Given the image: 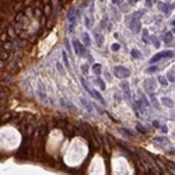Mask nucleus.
I'll use <instances>...</instances> for the list:
<instances>
[{
  "mask_svg": "<svg viewBox=\"0 0 175 175\" xmlns=\"http://www.w3.org/2000/svg\"><path fill=\"white\" fill-rule=\"evenodd\" d=\"M113 74L116 77H119V79H127L130 76V70L123 67V66H115L113 67Z\"/></svg>",
  "mask_w": 175,
  "mask_h": 175,
  "instance_id": "nucleus-1",
  "label": "nucleus"
},
{
  "mask_svg": "<svg viewBox=\"0 0 175 175\" xmlns=\"http://www.w3.org/2000/svg\"><path fill=\"white\" fill-rule=\"evenodd\" d=\"M95 39H97V45L101 48L102 46V41H104V37L101 34H95Z\"/></svg>",
  "mask_w": 175,
  "mask_h": 175,
  "instance_id": "nucleus-11",
  "label": "nucleus"
},
{
  "mask_svg": "<svg viewBox=\"0 0 175 175\" xmlns=\"http://www.w3.org/2000/svg\"><path fill=\"white\" fill-rule=\"evenodd\" d=\"M120 87H122V90L125 91V94H126L127 98H130V90H129V83H127V81H122V83H120Z\"/></svg>",
  "mask_w": 175,
  "mask_h": 175,
  "instance_id": "nucleus-8",
  "label": "nucleus"
},
{
  "mask_svg": "<svg viewBox=\"0 0 175 175\" xmlns=\"http://www.w3.org/2000/svg\"><path fill=\"white\" fill-rule=\"evenodd\" d=\"M73 46H74V50H76V53L79 56H86V52H87V50H86V48L80 44L79 39H76V38L73 39Z\"/></svg>",
  "mask_w": 175,
  "mask_h": 175,
  "instance_id": "nucleus-3",
  "label": "nucleus"
},
{
  "mask_svg": "<svg viewBox=\"0 0 175 175\" xmlns=\"http://www.w3.org/2000/svg\"><path fill=\"white\" fill-rule=\"evenodd\" d=\"M153 72H157V67H156V66H153V67H149V69H147V73H153Z\"/></svg>",
  "mask_w": 175,
  "mask_h": 175,
  "instance_id": "nucleus-28",
  "label": "nucleus"
},
{
  "mask_svg": "<svg viewBox=\"0 0 175 175\" xmlns=\"http://www.w3.org/2000/svg\"><path fill=\"white\" fill-rule=\"evenodd\" d=\"M80 102H81V104H83V105H84V107H86V108H87V111L93 112V111H94V109H95V107H94L93 104L90 102L88 100H86V98H83V97H80Z\"/></svg>",
  "mask_w": 175,
  "mask_h": 175,
  "instance_id": "nucleus-5",
  "label": "nucleus"
},
{
  "mask_svg": "<svg viewBox=\"0 0 175 175\" xmlns=\"http://www.w3.org/2000/svg\"><path fill=\"white\" fill-rule=\"evenodd\" d=\"M93 70L95 72V74H101V64H98V63L93 64Z\"/></svg>",
  "mask_w": 175,
  "mask_h": 175,
  "instance_id": "nucleus-16",
  "label": "nucleus"
},
{
  "mask_svg": "<svg viewBox=\"0 0 175 175\" xmlns=\"http://www.w3.org/2000/svg\"><path fill=\"white\" fill-rule=\"evenodd\" d=\"M8 70H11V72H17L18 70V62H13V64H10L8 66Z\"/></svg>",
  "mask_w": 175,
  "mask_h": 175,
  "instance_id": "nucleus-14",
  "label": "nucleus"
},
{
  "mask_svg": "<svg viewBox=\"0 0 175 175\" xmlns=\"http://www.w3.org/2000/svg\"><path fill=\"white\" fill-rule=\"evenodd\" d=\"M154 1H156V0H154Z\"/></svg>",
  "mask_w": 175,
  "mask_h": 175,
  "instance_id": "nucleus-42",
  "label": "nucleus"
},
{
  "mask_svg": "<svg viewBox=\"0 0 175 175\" xmlns=\"http://www.w3.org/2000/svg\"><path fill=\"white\" fill-rule=\"evenodd\" d=\"M171 24H172V25H175V20H174V21H172V23H171Z\"/></svg>",
  "mask_w": 175,
  "mask_h": 175,
  "instance_id": "nucleus-39",
  "label": "nucleus"
},
{
  "mask_svg": "<svg viewBox=\"0 0 175 175\" xmlns=\"http://www.w3.org/2000/svg\"><path fill=\"white\" fill-rule=\"evenodd\" d=\"M42 3H44V6H48L49 3H50V0H42Z\"/></svg>",
  "mask_w": 175,
  "mask_h": 175,
  "instance_id": "nucleus-35",
  "label": "nucleus"
},
{
  "mask_svg": "<svg viewBox=\"0 0 175 175\" xmlns=\"http://www.w3.org/2000/svg\"><path fill=\"white\" fill-rule=\"evenodd\" d=\"M62 57H63V63H64V66L69 69L70 67V63H69V59H67V55H66V52H63L62 53Z\"/></svg>",
  "mask_w": 175,
  "mask_h": 175,
  "instance_id": "nucleus-15",
  "label": "nucleus"
},
{
  "mask_svg": "<svg viewBox=\"0 0 175 175\" xmlns=\"http://www.w3.org/2000/svg\"><path fill=\"white\" fill-rule=\"evenodd\" d=\"M38 91H39V97L42 101H46V94H45V86H44V83L39 81L38 83Z\"/></svg>",
  "mask_w": 175,
  "mask_h": 175,
  "instance_id": "nucleus-6",
  "label": "nucleus"
},
{
  "mask_svg": "<svg viewBox=\"0 0 175 175\" xmlns=\"http://www.w3.org/2000/svg\"><path fill=\"white\" fill-rule=\"evenodd\" d=\"M11 116H13V113H4V115H1V122H7Z\"/></svg>",
  "mask_w": 175,
  "mask_h": 175,
  "instance_id": "nucleus-19",
  "label": "nucleus"
},
{
  "mask_svg": "<svg viewBox=\"0 0 175 175\" xmlns=\"http://www.w3.org/2000/svg\"><path fill=\"white\" fill-rule=\"evenodd\" d=\"M151 39L154 41V42H153V44H154V46H156V48H158V46H160V42L157 41V38H156V37H151Z\"/></svg>",
  "mask_w": 175,
  "mask_h": 175,
  "instance_id": "nucleus-24",
  "label": "nucleus"
},
{
  "mask_svg": "<svg viewBox=\"0 0 175 175\" xmlns=\"http://www.w3.org/2000/svg\"><path fill=\"white\" fill-rule=\"evenodd\" d=\"M156 142H158V143L164 144V143H167L168 140H167V139H165V137H157V139H156Z\"/></svg>",
  "mask_w": 175,
  "mask_h": 175,
  "instance_id": "nucleus-22",
  "label": "nucleus"
},
{
  "mask_svg": "<svg viewBox=\"0 0 175 175\" xmlns=\"http://www.w3.org/2000/svg\"><path fill=\"white\" fill-rule=\"evenodd\" d=\"M168 153H169V154H172V156H175V150H169Z\"/></svg>",
  "mask_w": 175,
  "mask_h": 175,
  "instance_id": "nucleus-37",
  "label": "nucleus"
},
{
  "mask_svg": "<svg viewBox=\"0 0 175 175\" xmlns=\"http://www.w3.org/2000/svg\"><path fill=\"white\" fill-rule=\"evenodd\" d=\"M161 132H163V133H165V132H167V126H165V125H163V126H161Z\"/></svg>",
  "mask_w": 175,
  "mask_h": 175,
  "instance_id": "nucleus-34",
  "label": "nucleus"
},
{
  "mask_svg": "<svg viewBox=\"0 0 175 175\" xmlns=\"http://www.w3.org/2000/svg\"><path fill=\"white\" fill-rule=\"evenodd\" d=\"M7 57H8L7 50H1V62H4V60H6Z\"/></svg>",
  "mask_w": 175,
  "mask_h": 175,
  "instance_id": "nucleus-20",
  "label": "nucleus"
},
{
  "mask_svg": "<svg viewBox=\"0 0 175 175\" xmlns=\"http://www.w3.org/2000/svg\"><path fill=\"white\" fill-rule=\"evenodd\" d=\"M113 1V4H119V0H112Z\"/></svg>",
  "mask_w": 175,
  "mask_h": 175,
  "instance_id": "nucleus-38",
  "label": "nucleus"
},
{
  "mask_svg": "<svg viewBox=\"0 0 175 175\" xmlns=\"http://www.w3.org/2000/svg\"><path fill=\"white\" fill-rule=\"evenodd\" d=\"M135 1H140V0H135Z\"/></svg>",
  "mask_w": 175,
  "mask_h": 175,
  "instance_id": "nucleus-40",
  "label": "nucleus"
},
{
  "mask_svg": "<svg viewBox=\"0 0 175 175\" xmlns=\"http://www.w3.org/2000/svg\"><path fill=\"white\" fill-rule=\"evenodd\" d=\"M86 25H87L88 28L91 27V23H90V17H86Z\"/></svg>",
  "mask_w": 175,
  "mask_h": 175,
  "instance_id": "nucleus-31",
  "label": "nucleus"
},
{
  "mask_svg": "<svg viewBox=\"0 0 175 175\" xmlns=\"http://www.w3.org/2000/svg\"><path fill=\"white\" fill-rule=\"evenodd\" d=\"M146 4H147V7H151L153 6V0H146Z\"/></svg>",
  "mask_w": 175,
  "mask_h": 175,
  "instance_id": "nucleus-32",
  "label": "nucleus"
},
{
  "mask_svg": "<svg viewBox=\"0 0 175 175\" xmlns=\"http://www.w3.org/2000/svg\"><path fill=\"white\" fill-rule=\"evenodd\" d=\"M132 56H133V57H137V59H140V57H142V53H140V50H139V49H133V50H132Z\"/></svg>",
  "mask_w": 175,
  "mask_h": 175,
  "instance_id": "nucleus-18",
  "label": "nucleus"
},
{
  "mask_svg": "<svg viewBox=\"0 0 175 175\" xmlns=\"http://www.w3.org/2000/svg\"><path fill=\"white\" fill-rule=\"evenodd\" d=\"M158 8L163 11V13L168 14V13H169V10H172V6H169V4H164V3H158Z\"/></svg>",
  "mask_w": 175,
  "mask_h": 175,
  "instance_id": "nucleus-7",
  "label": "nucleus"
},
{
  "mask_svg": "<svg viewBox=\"0 0 175 175\" xmlns=\"http://www.w3.org/2000/svg\"><path fill=\"white\" fill-rule=\"evenodd\" d=\"M153 84H154V80H146V81H144V86H146V88H147V90H149V88H150V91L151 90H153Z\"/></svg>",
  "mask_w": 175,
  "mask_h": 175,
  "instance_id": "nucleus-12",
  "label": "nucleus"
},
{
  "mask_svg": "<svg viewBox=\"0 0 175 175\" xmlns=\"http://www.w3.org/2000/svg\"><path fill=\"white\" fill-rule=\"evenodd\" d=\"M168 80H169V81H172V83H175V77L172 76V73H171V72L168 73Z\"/></svg>",
  "mask_w": 175,
  "mask_h": 175,
  "instance_id": "nucleus-27",
  "label": "nucleus"
},
{
  "mask_svg": "<svg viewBox=\"0 0 175 175\" xmlns=\"http://www.w3.org/2000/svg\"><path fill=\"white\" fill-rule=\"evenodd\" d=\"M97 83L100 84V87L102 88V90H105V83H104L102 80H101V79H97Z\"/></svg>",
  "mask_w": 175,
  "mask_h": 175,
  "instance_id": "nucleus-23",
  "label": "nucleus"
},
{
  "mask_svg": "<svg viewBox=\"0 0 175 175\" xmlns=\"http://www.w3.org/2000/svg\"><path fill=\"white\" fill-rule=\"evenodd\" d=\"M44 10H45V14H50V4H48V6H45V8H44Z\"/></svg>",
  "mask_w": 175,
  "mask_h": 175,
  "instance_id": "nucleus-25",
  "label": "nucleus"
},
{
  "mask_svg": "<svg viewBox=\"0 0 175 175\" xmlns=\"http://www.w3.org/2000/svg\"><path fill=\"white\" fill-rule=\"evenodd\" d=\"M137 129H139V130H140V132H142V133H146V130H144V127L142 126V125H140V123H137Z\"/></svg>",
  "mask_w": 175,
  "mask_h": 175,
  "instance_id": "nucleus-29",
  "label": "nucleus"
},
{
  "mask_svg": "<svg viewBox=\"0 0 175 175\" xmlns=\"http://www.w3.org/2000/svg\"><path fill=\"white\" fill-rule=\"evenodd\" d=\"M81 69H83V72H84V73H87V70H88L87 64H83V67H81Z\"/></svg>",
  "mask_w": 175,
  "mask_h": 175,
  "instance_id": "nucleus-33",
  "label": "nucleus"
},
{
  "mask_svg": "<svg viewBox=\"0 0 175 175\" xmlns=\"http://www.w3.org/2000/svg\"><path fill=\"white\" fill-rule=\"evenodd\" d=\"M175 53L172 50H165V52H161V53H157V55L154 56V57H151L150 59V63H156V62H158L161 59H165V57H172Z\"/></svg>",
  "mask_w": 175,
  "mask_h": 175,
  "instance_id": "nucleus-2",
  "label": "nucleus"
},
{
  "mask_svg": "<svg viewBox=\"0 0 175 175\" xmlns=\"http://www.w3.org/2000/svg\"><path fill=\"white\" fill-rule=\"evenodd\" d=\"M67 20H69V23H70V25H69V31L73 32L74 31V24H76V16H74V8H70L69 10V13H67Z\"/></svg>",
  "mask_w": 175,
  "mask_h": 175,
  "instance_id": "nucleus-4",
  "label": "nucleus"
},
{
  "mask_svg": "<svg viewBox=\"0 0 175 175\" xmlns=\"http://www.w3.org/2000/svg\"><path fill=\"white\" fill-rule=\"evenodd\" d=\"M3 48L4 49H16L17 45L14 42H4V44H3Z\"/></svg>",
  "mask_w": 175,
  "mask_h": 175,
  "instance_id": "nucleus-10",
  "label": "nucleus"
},
{
  "mask_svg": "<svg viewBox=\"0 0 175 175\" xmlns=\"http://www.w3.org/2000/svg\"><path fill=\"white\" fill-rule=\"evenodd\" d=\"M158 81L163 84V86H167V80L164 79V77H158Z\"/></svg>",
  "mask_w": 175,
  "mask_h": 175,
  "instance_id": "nucleus-26",
  "label": "nucleus"
},
{
  "mask_svg": "<svg viewBox=\"0 0 175 175\" xmlns=\"http://www.w3.org/2000/svg\"><path fill=\"white\" fill-rule=\"evenodd\" d=\"M111 49L113 50V52H118V50L120 49V45H119V44H113V45L111 46Z\"/></svg>",
  "mask_w": 175,
  "mask_h": 175,
  "instance_id": "nucleus-21",
  "label": "nucleus"
},
{
  "mask_svg": "<svg viewBox=\"0 0 175 175\" xmlns=\"http://www.w3.org/2000/svg\"><path fill=\"white\" fill-rule=\"evenodd\" d=\"M153 126L158 127V126H160V123H158V122H157V120H154V122H153Z\"/></svg>",
  "mask_w": 175,
  "mask_h": 175,
  "instance_id": "nucleus-36",
  "label": "nucleus"
},
{
  "mask_svg": "<svg viewBox=\"0 0 175 175\" xmlns=\"http://www.w3.org/2000/svg\"><path fill=\"white\" fill-rule=\"evenodd\" d=\"M161 102L164 104L165 107H168V108H172V105H174L172 100H169V98H167V97H163V98H161Z\"/></svg>",
  "mask_w": 175,
  "mask_h": 175,
  "instance_id": "nucleus-9",
  "label": "nucleus"
},
{
  "mask_svg": "<svg viewBox=\"0 0 175 175\" xmlns=\"http://www.w3.org/2000/svg\"><path fill=\"white\" fill-rule=\"evenodd\" d=\"M174 34H175V28H174Z\"/></svg>",
  "mask_w": 175,
  "mask_h": 175,
  "instance_id": "nucleus-41",
  "label": "nucleus"
},
{
  "mask_svg": "<svg viewBox=\"0 0 175 175\" xmlns=\"http://www.w3.org/2000/svg\"><path fill=\"white\" fill-rule=\"evenodd\" d=\"M83 42H84V45H90L91 44V41H90V37H88V34H83Z\"/></svg>",
  "mask_w": 175,
  "mask_h": 175,
  "instance_id": "nucleus-17",
  "label": "nucleus"
},
{
  "mask_svg": "<svg viewBox=\"0 0 175 175\" xmlns=\"http://www.w3.org/2000/svg\"><path fill=\"white\" fill-rule=\"evenodd\" d=\"M164 41H165L167 44L172 42V41H174V37H172V34H171V32H167V34H165V37H164Z\"/></svg>",
  "mask_w": 175,
  "mask_h": 175,
  "instance_id": "nucleus-13",
  "label": "nucleus"
},
{
  "mask_svg": "<svg viewBox=\"0 0 175 175\" xmlns=\"http://www.w3.org/2000/svg\"><path fill=\"white\" fill-rule=\"evenodd\" d=\"M56 67H57V70H60V72L63 73V66H62V64L59 63V62H57V63H56Z\"/></svg>",
  "mask_w": 175,
  "mask_h": 175,
  "instance_id": "nucleus-30",
  "label": "nucleus"
}]
</instances>
